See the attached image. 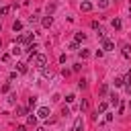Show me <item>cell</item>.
Returning <instances> with one entry per match:
<instances>
[{
    "instance_id": "6da1fadb",
    "label": "cell",
    "mask_w": 131,
    "mask_h": 131,
    "mask_svg": "<svg viewBox=\"0 0 131 131\" xmlns=\"http://www.w3.org/2000/svg\"><path fill=\"white\" fill-rule=\"evenodd\" d=\"M35 63H37V68H45V63H47V57H45L43 53H37V55H35Z\"/></svg>"
},
{
    "instance_id": "7a4b0ae2",
    "label": "cell",
    "mask_w": 131,
    "mask_h": 131,
    "mask_svg": "<svg viewBox=\"0 0 131 131\" xmlns=\"http://www.w3.org/2000/svg\"><path fill=\"white\" fill-rule=\"evenodd\" d=\"M72 131H84V121H82V117H78V119L74 121V127H72Z\"/></svg>"
},
{
    "instance_id": "3957f363",
    "label": "cell",
    "mask_w": 131,
    "mask_h": 131,
    "mask_svg": "<svg viewBox=\"0 0 131 131\" xmlns=\"http://www.w3.org/2000/svg\"><path fill=\"white\" fill-rule=\"evenodd\" d=\"M31 41H33V33H25L18 37V43H31Z\"/></svg>"
},
{
    "instance_id": "277c9868",
    "label": "cell",
    "mask_w": 131,
    "mask_h": 131,
    "mask_svg": "<svg viewBox=\"0 0 131 131\" xmlns=\"http://www.w3.org/2000/svg\"><path fill=\"white\" fill-rule=\"evenodd\" d=\"M37 117H39V119H47V117H49V108H47V106H41V108L37 111Z\"/></svg>"
},
{
    "instance_id": "5b68a950",
    "label": "cell",
    "mask_w": 131,
    "mask_h": 131,
    "mask_svg": "<svg viewBox=\"0 0 131 131\" xmlns=\"http://www.w3.org/2000/svg\"><path fill=\"white\" fill-rule=\"evenodd\" d=\"M102 49H104V51H113V49H115V45H113V41H108V39H104V41H102Z\"/></svg>"
},
{
    "instance_id": "8992f818",
    "label": "cell",
    "mask_w": 131,
    "mask_h": 131,
    "mask_svg": "<svg viewBox=\"0 0 131 131\" xmlns=\"http://www.w3.org/2000/svg\"><path fill=\"white\" fill-rule=\"evenodd\" d=\"M121 49H123V55H125V57H131V45H129V43H123Z\"/></svg>"
},
{
    "instance_id": "52a82bcc",
    "label": "cell",
    "mask_w": 131,
    "mask_h": 131,
    "mask_svg": "<svg viewBox=\"0 0 131 131\" xmlns=\"http://www.w3.org/2000/svg\"><path fill=\"white\" fill-rule=\"evenodd\" d=\"M80 8H82L84 12H88V10H92V2H88V0H84V2L80 4Z\"/></svg>"
},
{
    "instance_id": "ba28073f",
    "label": "cell",
    "mask_w": 131,
    "mask_h": 131,
    "mask_svg": "<svg viewBox=\"0 0 131 131\" xmlns=\"http://www.w3.org/2000/svg\"><path fill=\"white\" fill-rule=\"evenodd\" d=\"M88 106H90V102H88V98H84V100L80 102V111L84 113V111H88Z\"/></svg>"
},
{
    "instance_id": "9c48e42d",
    "label": "cell",
    "mask_w": 131,
    "mask_h": 131,
    "mask_svg": "<svg viewBox=\"0 0 131 131\" xmlns=\"http://www.w3.org/2000/svg\"><path fill=\"white\" fill-rule=\"evenodd\" d=\"M104 111H106V102H100V104H98V108H96V115H94V119L98 117V113H104Z\"/></svg>"
},
{
    "instance_id": "30bf717a",
    "label": "cell",
    "mask_w": 131,
    "mask_h": 131,
    "mask_svg": "<svg viewBox=\"0 0 131 131\" xmlns=\"http://www.w3.org/2000/svg\"><path fill=\"white\" fill-rule=\"evenodd\" d=\"M27 115V106H16V117H25Z\"/></svg>"
},
{
    "instance_id": "8fae6325",
    "label": "cell",
    "mask_w": 131,
    "mask_h": 131,
    "mask_svg": "<svg viewBox=\"0 0 131 131\" xmlns=\"http://www.w3.org/2000/svg\"><path fill=\"white\" fill-rule=\"evenodd\" d=\"M16 70H18L20 74H25V72H27V63H25V61H20V63H16Z\"/></svg>"
},
{
    "instance_id": "7c38bea8",
    "label": "cell",
    "mask_w": 131,
    "mask_h": 131,
    "mask_svg": "<svg viewBox=\"0 0 131 131\" xmlns=\"http://www.w3.org/2000/svg\"><path fill=\"white\" fill-rule=\"evenodd\" d=\"M20 29H23V23H20V20H16V23L12 25V31H14V33H18Z\"/></svg>"
},
{
    "instance_id": "4fadbf2b",
    "label": "cell",
    "mask_w": 131,
    "mask_h": 131,
    "mask_svg": "<svg viewBox=\"0 0 131 131\" xmlns=\"http://www.w3.org/2000/svg\"><path fill=\"white\" fill-rule=\"evenodd\" d=\"M27 51H29V53H31V57H33V55L37 53V45H35V43H33V45H29V47H27Z\"/></svg>"
},
{
    "instance_id": "5bb4252c",
    "label": "cell",
    "mask_w": 131,
    "mask_h": 131,
    "mask_svg": "<svg viewBox=\"0 0 131 131\" xmlns=\"http://www.w3.org/2000/svg\"><path fill=\"white\" fill-rule=\"evenodd\" d=\"M51 23H53L51 16H45V18H43V27H51Z\"/></svg>"
},
{
    "instance_id": "9a60e30c",
    "label": "cell",
    "mask_w": 131,
    "mask_h": 131,
    "mask_svg": "<svg viewBox=\"0 0 131 131\" xmlns=\"http://www.w3.org/2000/svg\"><path fill=\"white\" fill-rule=\"evenodd\" d=\"M80 57H82V59H88V57H90V51H88V49H82V51H80Z\"/></svg>"
},
{
    "instance_id": "2e32d148",
    "label": "cell",
    "mask_w": 131,
    "mask_h": 131,
    "mask_svg": "<svg viewBox=\"0 0 131 131\" xmlns=\"http://www.w3.org/2000/svg\"><path fill=\"white\" fill-rule=\"evenodd\" d=\"M86 86H88V82H86V80H84V78H82V80H80V82H78V88H80V90H84V88H86Z\"/></svg>"
},
{
    "instance_id": "e0dca14e",
    "label": "cell",
    "mask_w": 131,
    "mask_h": 131,
    "mask_svg": "<svg viewBox=\"0 0 131 131\" xmlns=\"http://www.w3.org/2000/svg\"><path fill=\"white\" fill-rule=\"evenodd\" d=\"M111 104H115V106L119 104V96L117 94H111Z\"/></svg>"
},
{
    "instance_id": "ac0fdd59",
    "label": "cell",
    "mask_w": 131,
    "mask_h": 131,
    "mask_svg": "<svg viewBox=\"0 0 131 131\" xmlns=\"http://www.w3.org/2000/svg\"><path fill=\"white\" fill-rule=\"evenodd\" d=\"M113 27L115 29H121V18H113Z\"/></svg>"
},
{
    "instance_id": "d6986e66",
    "label": "cell",
    "mask_w": 131,
    "mask_h": 131,
    "mask_svg": "<svg viewBox=\"0 0 131 131\" xmlns=\"http://www.w3.org/2000/svg\"><path fill=\"white\" fill-rule=\"evenodd\" d=\"M125 84V78H115V86H123Z\"/></svg>"
},
{
    "instance_id": "ffe728a7",
    "label": "cell",
    "mask_w": 131,
    "mask_h": 131,
    "mask_svg": "<svg viewBox=\"0 0 131 131\" xmlns=\"http://www.w3.org/2000/svg\"><path fill=\"white\" fill-rule=\"evenodd\" d=\"M29 125H37V117L35 115H29Z\"/></svg>"
},
{
    "instance_id": "44dd1931",
    "label": "cell",
    "mask_w": 131,
    "mask_h": 131,
    "mask_svg": "<svg viewBox=\"0 0 131 131\" xmlns=\"http://www.w3.org/2000/svg\"><path fill=\"white\" fill-rule=\"evenodd\" d=\"M84 39H86L84 33H76V41H84Z\"/></svg>"
},
{
    "instance_id": "7402d4cb",
    "label": "cell",
    "mask_w": 131,
    "mask_h": 131,
    "mask_svg": "<svg viewBox=\"0 0 131 131\" xmlns=\"http://www.w3.org/2000/svg\"><path fill=\"white\" fill-rule=\"evenodd\" d=\"M20 51H23V49H20V47H18V45H14V47H12V55H18V53H20Z\"/></svg>"
},
{
    "instance_id": "603a6c76",
    "label": "cell",
    "mask_w": 131,
    "mask_h": 131,
    "mask_svg": "<svg viewBox=\"0 0 131 131\" xmlns=\"http://www.w3.org/2000/svg\"><path fill=\"white\" fill-rule=\"evenodd\" d=\"M41 72H43V76H45V78H49V76H51V72H49L47 68H41Z\"/></svg>"
},
{
    "instance_id": "cb8c5ba5",
    "label": "cell",
    "mask_w": 131,
    "mask_h": 131,
    "mask_svg": "<svg viewBox=\"0 0 131 131\" xmlns=\"http://www.w3.org/2000/svg\"><path fill=\"white\" fill-rule=\"evenodd\" d=\"M8 102L14 104V102H16V94H10V96H8Z\"/></svg>"
},
{
    "instance_id": "d4e9b609",
    "label": "cell",
    "mask_w": 131,
    "mask_h": 131,
    "mask_svg": "<svg viewBox=\"0 0 131 131\" xmlns=\"http://www.w3.org/2000/svg\"><path fill=\"white\" fill-rule=\"evenodd\" d=\"M8 12H10V6H4V8L0 10V14H8Z\"/></svg>"
},
{
    "instance_id": "484cf974",
    "label": "cell",
    "mask_w": 131,
    "mask_h": 131,
    "mask_svg": "<svg viewBox=\"0 0 131 131\" xmlns=\"http://www.w3.org/2000/svg\"><path fill=\"white\" fill-rule=\"evenodd\" d=\"M8 90H10V84H8V82H6V84H4V86H2V92H8Z\"/></svg>"
},
{
    "instance_id": "4316f807",
    "label": "cell",
    "mask_w": 131,
    "mask_h": 131,
    "mask_svg": "<svg viewBox=\"0 0 131 131\" xmlns=\"http://www.w3.org/2000/svg\"><path fill=\"white\" fill-rule=\"evenodd\" d=\"M106 90H108V88H106V84H102V86H100V94H106Z\"/></svg>"
},
{
    "instance_id": "83f0119b",
    "label": "cell",
    "mask_w": 131,
    "mask_h": 131,
    "mask_svg": "<svg viewBox=\"0 0 131 131\" xmlns=\"http://www.w3.org/2000/svg\"><path fill=\"white\" fill-rule=\"evenodd\" d=\"M74 98H76L74 94H68V96H66V100H68V102H74Z\"/></svg>"
},
{
    "instance_id": "f1b7e54d",
    "label": "cell",
    "mask_w": 131,
    "mask_h": 131,
    "mask_svg": "<svg viewBox=\"0 0 131 131\" xmlns=\"http://www.w3.org/2000/svg\"><path fill=\"white\" fill-rule=\"evenodd\" d=\"M16 131H27V129H25V127L20 125V127H16Z\"/></svg>"
},
{
    "instance_id": "f546056e",
    "label": "cell",
    "mask_w": 131,
    "mask_h": 131,
    "mask_svg": "<svg viewBox=\"0 0 131 131\" xmlns=\"http://www.w3.org/2000/svg\"><path fill=\"white\" fill-rule=\"evenodd\" d=\"M127 92H129V94H131V84H127Z\"/></svg>"
},
{
    "instance_id": "4dcf8cb0",
    "label": "cell",
    "mask_w": 131,
    "mask_h": 131,
    "mask_svg": "<svg viewBox=\"0 0 131 131\" xmlns=\"http://www.w3.org/2000/svg\"><path fill=\"white\" fill-rule=\"evenodd\" d=\"M127 80H131V70H129V74H127Z\"/></svg>"
},
{
    "instance_id": "1f68e13d",
    "label": "cell",
    "mask_w": 131,
    "mask_h": 131,
    "mask_svg": "<svg viewBox=\"0 0 131 131\" xmlns=\"http://www.w3.org/2000/svg\"><path fill=\"white\" fill-rule=\"evenodd\" d=\"M35 131H45V129H43V127H37V129H35Z\"/></svg>"
},
{
    "instance_id": "d6a6232c",
    "label": "cell",
    "mask_w": 131,
    "mask_h": 131,
    "mask_svg": "<svg viewBox=\"0 0 131 131\" xmlns=\"http://www.w3.org/2000/svg\"><path fill=\"white\" fill-rule=\"evenodd\" d=\"M0 31H2V25H0Z\"/></svg>"
}]
</instances>
